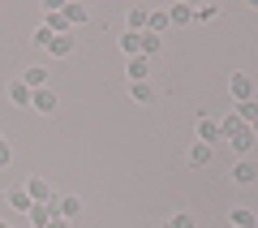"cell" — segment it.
Returning a JSON list of instances; mask_svg holds the SVG:
<instances>
[{"label": "cell", "mask_w": 258, "mask_h": 228, "mask_svg": "<svg viewBox=\"0 0 258 228\" xmlns=\"http://www.w3.org/2000/svg\"><path fill=\"white\" fill-rule=\"evenodd\" d=\"M220 138H228V146H232V151H237V155H245L249 146L258 142V138H254V125H245V121H241L237 112L220 121Z\"/></svg>", "instance_id": "1"}, {"label": "cell", "mask_w": 258, "mask_h": 228, "mask_svg": "<svg viewBox=\"0 0 258 228\" xmlns=\"http://www.w3.org/2000/svg\"><path fill=\"white\" fill-rule=\"evenodd\" d=\"M47 207H52V219H74L78 211H82V202H78L74 194H60V198H52Z\"/></svg>", "instance_id": "2"}, {"label": "cell", "mask_w": 258, "mask_h": 228, "mask_svg": "<svg viewBox=\"0 0 258 228\" xmlns=\"http://www.w3.org/2000/svg\"><path fill=\"white\" fill-rule=\"evenodd\" d=\"M228 91H232V99H237V103L254 99V82H249V73H232V78H228Z\"/></svg>", "instance_id": "3"}, {"label": "cell", "mask_w": 258, "mask_h": 228, "mask_svg": "<svg viewBox=\"0 0 258 228\" xmlns=\"http://www.w3.org/2000/svg\"><path fill=\"white\" fill-rule=\"evenodd\" d=\"M30 108H35V112H43V117H52V112H56V91L39 86V91L30 95Z\"/></svg>", "instance_id": "4"}, {"label": "cell", "mask_w": 258, "mask_h": 228, "mask_svg": "<svg viewBox=\"0 0 258 228\" xmlns=\"http://www.w3.org/2000/svg\"><path fill=\"white\" fill-rule=\"evenodd\" d=\"M26 194H30V202H52V198H56L52 185H47L43 177H30V181H26Z\"/></svg>", "instance_id": "5"}, {"label": "cell", "mask_w": 258, "mask_h": 228, "mask_svg": "<svg viewBox=\"0 0 258 228\" xmlns=\"http://www.w3.org/2000/svg\"><path fill=\"white\" fill-rule=\"evenodd\" d=\"M194 134H198V142H207V146H211L215 138H220V121H211V117H198Z\"/></svg>", "instance_id": "6"}, {"label": "cell", "mask_w": 258, "mask_h": 228, "mask_svg": "<svg viewBox=\"0 0 258 228\" xmlns=\"http://www.w3.org/2000/svg\"><path fill=\"white\" fill-rule=\"evenodd\" d=\"M125 73H129V82H147V73H151V61H147V56H129Z\"/></svg>", "instance_id": "7"}, {"label": "cell", "mask_w": 258, "mask_h": 228, "mask_svg": "<svg viewBox=\"0 0 258 228\" xmlns=\"http://www.w3.org/2000/svg\"><path fill=\"white\" fill-rule=\"evenodd\" d=\"M30 95H35V91H30L22 78H18V82H9V103H18V108H30Z\"/></svg>", "instance_id": "8"}, {"label": "cell", "mask_w": 258, "mask_h": 228, "mask_svg": "<svg viewBox=\"0 0 258 228\" xmlns=\"http://www.w3.org/2000/svg\"><path fill=\"white\" fill-rule=\"evenodd\" d=\"M60 13H64V22H69V26L91 22V9H86V5H60Z\"/></svg>", "instance_id": "9"}, {"label": "cell", "mask_w": 258, "mask_h": 228, "mask_svg": "<svg viewBox=\"0 0 258 228\" xmlns=\"http://www.w3.org/2000/svg\"><path fill=\"white\" fill-rule=\"evenodd\" d=\"M147 18H151V9H142V5H138V9H129V13H125L129 35H142V30H147Z\"/></svg>", "instance_id": "10"}, {"label": "cell", "mask_w": 258, "mask_h": 228, "mask_svg": "<svg viewBox=\"0 0 258 228\" xmlns=\"http://www.w3.org/2000/svg\"><path fill=\"white\" fill-rule=\"evenodd\" d=\"M254 177H258V168L249 164V159H237V164H232V181H237V185H249Z\"/></svg>", "instance_id": "11"}, {"label": "cell", "mask_w": 258, "mask_h": 228, "mask_svg": "<svg viewBox=\"0 0 258 228\" xmlns=\"http://www.w3.org/2000/svg\"><path fill=\"white\" fill-rule=\"evenodd\" d=\"M26 215H30V224H35V228H47V224H52V207H47V202H35Z\"/></svg>", "instance_id": "12"}, {"label": "cell", "mask_w": 258, "mask_h": 228, "mask_svg": "<svg viewBox=\"0 0 258 228\" xmlns=\"http://www.w3.org/2000/svg\"><path fill=\"white\" fill-rule=\"evenodd\" d=\"M168 26H172V22H168V9H151V18H147V30H151V35H164Z\"/></svg>", "instance_id": "13"}, {"label": "cell", "mask_w": 258, "mask_h": 228, "mask_svg": "<svg viewBox=\"0 0 258 228\" xmlns=\"http://www.w3.org/2000/svg\"><path fill=\"white\" fill-rule=\"evenodd\" d=\"M22 82H26V86H30V91H39V86H43V82H47V69H43V65H30V69H26V73H22Z\"/></svg>", "instance_id": "14"}, {"label": "cell", "mask_w": 258, "mask_h": 228, "mask_svg": "<svg viewBox=\"0 0 258 228\" xmlns=\"http://www.w3.org/2000/svg\"><path fill=\"white\" fill-rule=\"evenodd\" d=\"M47 52H52V56H69V52H74V35H52Z\"/></svg>", "instance_id": "15"}, {"label": "cell", "mask_w": 258, "mask_h": 228, "mask_svg": "<svg viewBox=\"0 0 258 228\" xmlns=\"http://www.w3.org/2000/svg\"><path fill=\"white\" fill-rule=\"evenodd\" d=\"M228 219H232V228H254V211L249 207H232Z\"/></svg>", "instance_id": "16"}, {"label": "cell", "mask_w": 258, "mask_h": 228, "mask_svg": "<svg viewBox=\"0 0 258 228\" xmlns=\"http://www.w3.org/2000/svg\"><path fill=\"white\" fill-rule=\"evenodd\" d=\"M189 164H194V168L211 164V146H207V142H194V146H189Z\"/></svg>", "instance_id": "17"}, {"label": "cell", "mask_w": 258, "mask_h": 228, "mask_svg": "<svg viewBox=\"0 0 258 228\" xmlns=\"http://www.w3.org/2000/svg\"><path fill=\"white\" fill-rule=\"evenodd\" d=\"M129 99H134V103H151V99H155V91H151L147 82H129Z\"/></svg>", "instance_id": "18"}, {"label": "cell", "mask_w": 258, "mask_h": 228, "mask_svg": "<svg viewBox=\"0 0 258 228\" xmlns=\"http://www.w3.org/2000/svg\"><path fill=\"white\" fill-rule=\"evenodd\" d=\"M159 47H164V35H151V30H142V56H147V61L159 52Z\"/></svg>", "instance_id": "19"}, {"label": "cell", "mask_w": 258, "mask_h": 228, "mask_svg": "<svg viewBox=\"0 0 258 228\" xmlns=\"http://www.w3.org/2000/svg\"><path fill=\"white\" fill-rule=\"evenodd\" d=\"M168 22H172V26H185V22H194V9L189 5H172V9H168Z\"/></svg>", "instance_id": "20"}, {"label": "cell", "mask_w": 258, "mask_h": 228, "mask_svg": "<svg viewBox=\"0 0 258 228\" xmlns=\"http://www.w3.org/2000/svg\"><path fill=\"white\" fill-rule=\"evenodd\" d=\"M168 228H198V219H194V211H172L168 215Z\"/></svg>", "instance_id": "21"}, {"label": "cell", "mask_w": 258, "mask_h": 228, "mask_svg": "<svg viewBox=\"0 0 258 228\" xmlns=\"http://www.w3.org/2000/svg\"><path fill=\"white\" fill-rule=\"evenodd\" d=\"M47 30H52V35H69V22H64V13L56 9V13H47V22H43Z\"/></svg>", "instance_id": "22"}, {"label": "cell", "mask_w": 258, "mask_h": 228, "mask_svg": "<svg viewBox=\"0 0 258 228\" xmlns=\"http://www.w3.org/2000/svg\"><path fill=\"white\" fill-rule=\"evenodd\" d=\"M120 52L125 56H142V35H120Z\"/></svg>", "instance_id": "23"}, {"label": "cell", "mask_w": 258, "mask_h": 228, "mask_svg": "<svg viewBox=\"0 0 258 228\" xmlns=\"http://www.w3.org/2000/svg\"><path fill=\"white\" fill-rule=\"evenodd\" d=\"M9 207H18L22 215H26V211L35 207V202H30V194H26V190H13V194H9Z\"/></svg>", "instance_id": "24"}, {"label": "cell", "mask_w": 258, "mask_h": 228, "mask_svg": "<svg viewBox=\"0 0 258 228\" xmlns=\"http://www.w3.org/2000/svg\"><path fill=\"white\" fill-rule=\"evenodd\" d=\"M237 117L245 121V125H254V121H258V103H254V99H245V103H237Z\"/></svg>", "instance_id": "25"}, {"label": "cell", "mask_w": 258, "mask_h": 228, "mask_svg": "<svg viewBox=\"0 0 258 228\" xmlns=\"http://www.w3.org/2000/svg\"><path fill=\"white\" fill-rule=\"evenodd\" d=\"M220 18V5H198L194 9V22H215Z\"/></svg>", "instance_id": "26"}, {"label": "cell", "mask_w": 258, "mask_h": 228, "mask_svg": "<svg viewBox=\"0 0 258 228\" xmlns=\"http://www.w3.org/2000/svg\"><path fill=\"white\" fill-rule=\"evenodd\" d=\"M35 43H43V47H47V43H52V30H47V26H39V30H35Z\"/></svg>", "instance_id": "27"}, {"label": "cell", "mask_w": 258, "mask_h": 228, "mask_svg": "<svg viewBox=\"0 0 258 228\" xmlns=\"http://www.w3.org/2000/svg\"><path fill=\"white\" fill-rule=\"evenodd\" d=\"M9 159H13V151H9V142H0V168L9 164Z\"/></svg>", "instance_id": "28"}, {"label": "cell", "mask_w": 258, "mask_h": 228, "mask_svg": "<svg viewBox=\"0 0 258 228\" xmlns=\"http://www.w3.org/2000/svg\"><path fill=\"white\" fill-rule=\"evenodd\" d=\"M47 228H69V219H52V224H47Z\"/></svg>", "instance_id": "29"}, {"label": "cell", "mask_w": 258, "mask_h": 228, "mask_svg": "<svg viewBox=\"0 0 258 228\" xmlns=\"http://www.w3.org/2000/svg\"><path fill=\"white\" fill-rule=\"evenodd\" d=\"M254 138H258V121H254Z\"/></svg>", "instance_id": "30"}, {"label": "cell", "mask_w": 258, "mask_h": 228, "mask_svg": "<svg viewBox=\"0 0 258 228\" xmlns=\"http://www.w3.org/2000/svg\"><path fill=\"white\" fill-rule=\"evenodd\" d=\"M0 228H9V224H5V219H0Z\"/></svg>", "instance_id": "31"}, {"label": "cell", "mask_w": 258, "mask_h": 228, "mask_svg": "<svg viewBox=\"0 0 258 228\" xmlns=\"http://www.w3.org/2000/svg\"><path fill=\"white\" fill-rule=\"evenodd\" d=\"M0 142H5V138H0Z\"/></svg>", "instance_id": "32"}]
</instances>
